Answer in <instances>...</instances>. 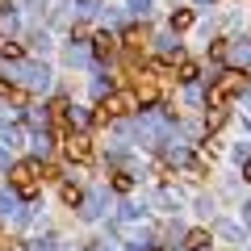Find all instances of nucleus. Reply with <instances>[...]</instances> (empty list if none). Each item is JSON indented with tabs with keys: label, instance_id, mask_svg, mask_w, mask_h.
I'll return each instance as SVG.
<instances>
[{
	"label": "nucleus",
	"instance_id": "f03ea898",
	"mask_svg": "<svg viewBox=\"0 0 251 251\" xmlns=\"http://www.w3.org/2000/svg\"><path fill=\"white\" fill-rule=\"evenodd\" d=\"M38 159H21V163H13V172H9V184H13V193H17V197H34L38 193V184H42V180H38Z\"/></svg>",
	"mask_w": 251,
	"mask_h": 251
},
{
	"label": "nucleus",
	"instance_id": "1a4fd4ad",
	"mask_svg": "<svg viewBox=\"0 0 251 251\" xmlns=\"http://www.w3.org/2000/svg\"><path fill=\"white\" fill-rule=\"evenodd\" d=\"M197 75H201V72H197V63H188V59H184V63H180V75H176V80H180V84H193Z\"/></svg>",
	"mask_w": 251,
	"mask_h": 251
},
{
	"label": "nucleus",
	"instance_id": "a211bd4d",
	"mask_svg": "<svg viewBox=\"0 0 251 251\" xmlns=\"http://www.w3.org/2000/svg\"><path fill=\"white\" fill-rule=\"evenodd\" d=\"M247 214H251V201H247Z\"/></svg>",
	"mask_w": 251,
	"mask_h": 251
},
{
	"label": "nucleus",
	"instance_id": "0eeeda50",
	"mask_svg": "<svg viewBox=\"0 0 251 251\" xmlns=\"http://www.w3.org/2000/svg\"><path fill=\"white\" fill-rule=\"evenodd\" d=\"M25 84H29V88H46V84H50V72H46V67H29Z\"/></svg>",
	"mask_w": 251,
	"mask_h": 251
},
{
	"label": "nucleus",
	"instance_id": "4468645a",
	"mask_svg": "<svg viewBox=\"0 0 251 251\" xmlns=\"http://www.w3.org/2000/svg\"><path fill=\"white\" fill-rule=\"evenodd\" d=\"M13 209H17V201H13V197H9V193H0V218H9V214H13Z\"/></svg>",
	"mask_w": 251,
	"mask_h": 251
},
{
	"label": "nucleus",
	"instance_id": "ddd939ff",
	"mask_svg": "<svg viewBox=\"0 0 251 251\" xmlns=\"http://www.w3.org/2000/svg\"><path fill=\"white\" fill-rule=\"evenodd\" d=\"M63 201H67V205H80L84 193H80V188H72V184H63Z\"/></svg>",
	"mask_w": 251,
	"mask_h": 251
},
{
	"label": "nucleus",
	"instance_id": "f3484780",
	"mask_svg": "<svg viewBox=\"0 0 251 251\" xmlns=\"http://www.w3.org/2000/svg\"><path fill=\"white\" fill-rule=\"evenodd\" d=\"M247 126H251V109H247Z\"/></svg>",
	"mask_w": 251,
	"mask_h": 251
},
{
	"label": "nucleus",
	"instance_id": "dca6fc26",
	"mask_svg": "<svg viewBox=\"0 0 251 251\" xmlns=\"http://www.w3.org/2000/svg\"><path fill=\"white\" fill-rule=\"evenodd\" d=\"M4 9H9V0H0V13H4Z\"/></svg>",
	"mask_w": 251,
	"mask_h": 251
},
{
	"label": "nucleus",
	"instance_id": "6ab92c4d",
	"mask_svg": "<svg viewBox=\"0 0 251 251\" xmlns=\"http://www.w3.org/2000/svg\"><path fill=\"white\" fill-rule=\"evenodd\" d=\"M0 247H4V243H0Z\"/></svg>",
	"mask_w": 251,
	"mask_h": 251
},
{
	"label": "nucleus",
	"instance_id": "423d86ee",
	"mask_svg": "<svg viewBox=\"0 0 251 251\" xmlns=\"http://www.w3.org/2000/svg\"><path fill=\"white\" fill-rule=\"evenodd\" d=\"M122 42H126V50H134V54H138V50H147V42H151V38H147V29L134 25V29H126Z\"/></svg>",
	"mask_w": 251,
	"mask_h": 251
},
{
	"label": "nucleus",
	"instance_id": "9b49d317",
	"mask_svg": "<svg viewBox=\"0 0 251 251\" xmlns=\"http://www.w3.org/2000/svg\"><path fill=\"white\" fill-rule=\"evenodd\" d=\"M205 243H209V234H205V230H193V234H188V251H201Z\"/></svg>",
	"mask_w": 251,
	"mask_h": 251
},
{
	"label": "nucleus",
	"instance_id": "39448f33",
	"mask_svg": "<svg viewBox=\"0 0 251 251\" xmlns=\"http://www.w3.org/2000/svg\"><path fill=\"white\" fill-rule=\"evenodd\" d=\"M92 54H97L100 63H109L117 54V38L113 34H97V38H92Z\"/></svg>",
	"mask_w": 251,
	"mask_h": 251
},
{
	"label": "nucleus",
	"instance_id": "7ed1b4c3",
	"mask_svg": "<svg viewBox=\"0 0 251 251\" xmlns=\"http://www.w3.org/2000/svg\"><path fill=\"white\" fill-rule=\"evenodd\" d=\"M134 109H138L134 92H109L105 105H100V113H105V117H126V113H134Z\"/></svg>",
	"mask_w": 251,
	"mask_h": 251
},
{
	"label": "nucleus",
	"instance_id": "2eb2a0df",
	"mask_svg": "<svg viewBox=\"0 0 251 251\" xmlns=\"http://www.w3.org/2000/svg\"><path fill=\"white\" fill-rule=\"evenodd\" d=\"M243 180H251V159H247V163H243Z\"/></svg>",
	"mask_w": 251,
	"mask_h": 251
},
{
	"label": "nucleus",
	"instance_id": "f8f14e48",
	"mask_svg": "<svg viewBox=\"0 0 251 251\" xmlns=\"http://www.w3.org/2000/svg\"><path fill=\"white\" fill-rule=\"evenodd\" d=\"M0 54H4V59H9V63H17L21 54H25V50H21L17 42H4V46H0Z\"/></svg>",
	"mask_w": 251,
	"mask_h": 251
},
{
	"label": "nucleus",
	"instance_id": "f257e3e1",
	"mask_svg": "<svg viewBox=\"0 0 251 251\" xmlns=\"http://www.w3.org/2000/svg\"><path fill=\"white\" fill-rule=\"evenodd\" d=\"M243 88H247V75H243V72H226V75H218V80L209 84V109H226V100L239 97Z\"/></svg>",
	"mask_w": 251,
	"mask_h": 251
},
{
	"label": "nucleus",
	"instance_id": "20e7f679",
	"mask_svg": "<svg viewBox=\"0 0 251 251\" xmlns=\"http://www.w3.org/2000/svg\"><path fill=\"white\" fill-rule=\"evenodd\" d=\"M63 151H67V159H75V163H88L92 159V143L84 134H67V138H63Z\"/></svg>",
	"mask_w": 251,
	"mask_h": 251
},
{
	"label": "nucleus",
	"instance_id": "6e6552de",
	"mask_svg": "<svg viewBox=\"0 0 251 251\" xmlns=\"http://www.w3.org/2000/svg\"><path fill=\"white\" fill-rule=\"evenodd\" d=\"M188 25H193V13H188V9L172 13V34H180V29H188Z\"/></svg>",
	"mask_w": 251,
	"mask_h": 251
},
{
	"label": "nucleus",
	"instance_id": "9d476101",
	"mask_svg": "<svg viewBox=\"0 0 251 251\" xmlns=\"http://www.w3.org/2000/svg\"><path fill=\"white\" fill-rule=\"evenodd\" d=\"M84 205H88L84 214H88V218H97V214H100V205H105V193H92V197L84 201Z\"/></svg>",
	"mask_w": 251,
	"mask_h": 251
}]
</instances>
